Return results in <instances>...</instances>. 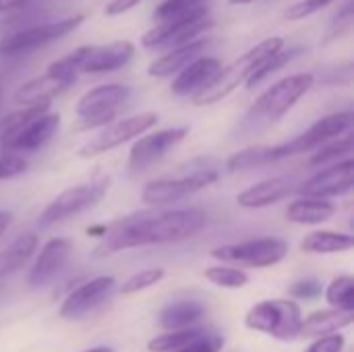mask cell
<instances>
[{"label": "cell", "instance_id": "28", "mask_svg": "<svg viewBox=\"0 0 354 352\" xmlns=\"http://www.w3.org/2000/svg\"><path fill=\"white\" fill-rule=\"evenodd\" d=\"M50 112V104H37V106H23L21 110H15L0 118V151L35 118Z\"/></svg>", "mask_w": 354, "mask_h": 352}, {"label": "cell", "instance_id": "37", "mask_svg": "<svg viewBox=\"0 0 354 352\" xmlns=\"http://www.w3.org/2000/svg\"><path fill=\"white\" fill-rule=\"evenodd\" d=\"M351 149H353V137H351V135L338 137L336 141L322 145V149L313 154L311 164H313V166H324V164H328V162L340 160L342 156L351 154Z\"/></svg>", "mask_w": 354, "mask_h": 352}, {"label": "cell", "instance_id": "1", "mask_svg": "<svg viewBox=\"0 0 354 352\" xmlns=\"http://www.w3.org/2000/svg\"><path fill=\"white\" fill-rule=\"evenodd\" d=\"M205 224H207V214L197 207L164 212L158 216L133 214L106 226L102 241L91 251V257L104 259L127 249L187 241L199 234L205 228Z\"/></svg>", "mask_w": 354, "mask_h": 352}, {"label": "cell", "instance_id": "40", "mask_svg": "<svg viewBox=\"0 0 354 352\" xmlns=\"http://www.w3.org/2000/svg\"><path fill=\"white\" fill-rule=\"evenodd\" d=\"M332 2H334V0H301V2H297V4H292V6L286 8L284 19H286V21H301V19L311 17V15H315L317 10L326 8V6L332 4Z\"/></svg>", "mask_w": 354, "mask_h": 352}, {"label": "cell", "instance_id": "6", "mask_svg": "<svg viewBox=\"0 0 354 352\" xmlns=\"http://www.w3.org/2000/svg\"><path fill=\"white\" fill-rule=\"evenodd\" d=\"M214 27V19L209 17V6H201L197 10L170 17L160 21L156 27L141 35V46L145 50H172L193 39H199L207 29Z\"/></svg>", "mask_w": 354, "mask_h": 352}, {"label": "cell", "instance_id": "39", "mask_svg": "<svg viewBox=\"0 0 354 352\" xmlns=\"http://www.w3.org/2000/svg\"><path fill=\"white\" fill-rule=\"evenodd\" d=\"M353 19H354V4L348 0V2H344V4L336 10V15L332 17V21H330V25H328V31H326L324 41L328 44V41L338 39V37H342L344 33H348V31H351V27H353Z\"/></svg>", "mask_w": 354, "mask_h": 352}, {"label": "cell", "instance_id": "22", "mask_svg": "<svg viewBox=\"0 0 354 352\" xmlns=\"http://www.w3.org/2000/svg\"><path fill=\"white\" fill-rule=\"evenodd\" d=\"M75 81L58 79L54 75H39L29 81H25L17 91H15V102L21 106H37V104H50L52 98L60 95L66 91Z\"/></svg>", "mask_w": 354, "mask_h": 352}, {"label": "cell", "instance_id": "45", "mask_svg": "<svg viewBox=\"0 0 354 352\" xmlns=\"http://www.w3.org/2000/svg\"><path fill=\"white\" fill-rule=\"evenodd\" d=\"M139 2L143 0H110L104 8V15L106 17H118V15H124L129 10H133Z\"/></svg>", "mask_w": 354, "mask_h": 352}, {"label": "cell", "instance_id": "20", "mask_svg": "<svg viewBox=\"0 0 354 352\" xmlns=\"http://www.w3.org/2000/svg\"><path fill=\"white\" fill-rule=\"evenodd\" d=\"M60 129V114L58 112H46L39 118H35L31 124H27L2 151L8 154H31L41 149Z\"/></svg>", "mask_w": 354, "mask_h": 352}, {"label": "cell", "instance_id": "30", "mask_svg": "<svg viewBox=\"0 0 354 352\" xmlns=\"http://www.w3.org/2000/svg\"><path fill=\"white\" fill-rule=\"evenodd\" d=\"M46 17H48V6H44V4L37 6L33 2L15 12L4 15V17H0V39L10 37L27 27L37 25V23H44V21H48Z\"/></svg>", "mask_w": 354, "mask_h": 352}, {"label": "cell", "instance_id": "9", "mask_svg": "<svg viewBox=\"0 0 354 352\" xmlns=\"http://www.w3.org/2000/svg\"><path fill=\"white\" fill-rule=\"evenodd\" d=\"M288 255V243L278 237H263L253 241H243L234 245H224L212 251L214 259L224 263H239L249 268H272Z\"/></svg>", "mask_w": 354, "mask_h": 352}, {"label": "cell", "instance_id": "14", "mask_svg": "<svg viewBox=\"0 0 354 352\" xmlns=\"http://www.w3.org/2000/svg\"><path fill=\"white\" fill-rule=\"evenodd\" d=\"M353 172L354 162L348 158V160L332 164L330 168L319 170L317 174L307 178L301 187H297V191L303 197H311V199L340 197L353 189Z\"/></svg>", "mask_w": 354, "mask_h": 352}, {"label": "cell", "instance_id": "42", "mask_svg": "<svg viewBox=\"0 0 354 352\" xmlns=\"http://www.w3.org/2000/svg\"><path fill=\"white\" fill-rule=\"evenodd\" d=\"M324 293V286L319 280L315 278H307V280H299L288 288V295L292 299H301V301H311V299H319Z\"/></svg>", "mask_w": 354, "mask_h": 352}, {"label": "cell", "instance_id": "12", "mask_svg": "<svg viewBox=\"0 0 354 352\" xmlns=\"http://www.w3.org/2000/svg\"><path fill=\"white\" fill-rule=\"evenodd\" d=\"M353 122L354 116L351 110L328 114V116L319 118L317 122H313L305 133H301L295 139L286 141L284 147H286L288 156H297V154H305V151L317 149V147L326 145L328 141L348 133L353 129Z\"/></svg>", "mask_w": 354, "mask_h": 352}, {"label": "cell", "instance_id": "23", "mask_svg": "<svg viewBox=\"0 0 354 352\" xmlns=\"http://www.w3.org/2000/svg\"><path fill=\"white\" fill-rule=\"evenodd\" d=\"M354 322V311H340V309H324L315 311L309 317H303L299 336L303 338H322L338 334L340 330L348 328Z\"/></svg>", "mask_w": 354, "mask_h": 352}, {"label": "cell", "instance_id": "48", "mask_svg": "<svg viewBox=\"0 0 354 352\" xmlns=\"http://www.w3.org/2000/svg\"><path fill=\"white\" fill-rule=\"evenodd\" d=\"M232 6H245V4H253V2H257V0H228Z\"/></svg>", "mask_w": 354, "mask_h": 352}, {"label": "cell", "instance_id": "49", "mask_svg": "<svg viewBox=\"0 0 354 352\" xmlns=\"http://www.w3.org/2000/svg\"><path fill=\"white\" fill-rule=\"evenodd\" d=\"M85 352H114L112 349H108V346H95V349H89V351Z\"/></svg>", "mask_w": 354, "mask_h": 352}, {"label": "cell", "instance_id": "29", "mask_svg": "<svg viewBox=\"0 0 354 352\" xmlns=\"http://www.w3.org/2000/svg\"><path fill=\"white\" fill-rule=\"evenodd\" d=\"M354 245V239L344 232H334V230H317L307 234L301 241V249L307 253H317V255H330V253H342L348 251Z\"/></svg>", "mask_w": 354, "mask_h": 352}, {"label": "cell", "instance_id": "35", "mask_svg": "<svg viewBox=\"0 0 354 352\" xmlns=\"http://www.w3.org/2000/svg\"><path fill=\"white\" fill-rule=\"evenodd\" d=\"M205 278L220 286V288H230V290H236V288H243L249 284V276L247 272L239 270V268H230V266H214V268H207L205 270Z\"/></svg>", "mask_w": 354, "mask_h": 352}, {"label": "cell", "instance_id": "8", "mask_svg": "<svg viewBox=\"0 0 354 352\" xmlns=\"http://www.w3.org/2000/svg\"><path fill=\"white\" fill-rule=\"evenodd\" d=\"M108 187H110V178L102 176L97 180H89V183H83V185H77V187H71V189L62 191L39 214L37 226L39 228H50V226H54L58 222H64V220L93 207L106 195Z\"/></svg>", "mask_w": 354, "mask_h": 352}, {"label": "cell", "instance_id": "7", "mask_svg": "<svg viewBox=\"0 0 354 352\" xmlns=\"http://www.w3.org/2000/svg\"><path fill=\"white\" fill-rule=\"evenodd\" d=\"M83 21H85V15L77 12V15H71V17H64L58 21H44L33 27H27L10 37L0 39V58L27 56V54L48 46L50 41H56V39L73 33Z\"/></svg>", "mask_w": 354, "mask_h": 352}, {"label": "cell", "instance_id": "43", "mask_svg": "<svg viewBox=\"0 0 354 352\" xmlns=\"http://www.w3.org/2000/svg\"><path fill=\"white\" fill-rule=\"evenodd\" d=\"M224 349V338L216 332H203L201 338H197L193 344L185 346L183 351L176 352H220Z\"/></svg>", "mask_w": 354, "mask_h": 352}, {"label": "cell", "instance_id": "5", "mask_svg": "<svg viewBox=\"0 0 354 352\" xmlns=\"http://www.w3.org/2000/svg\"><path fill=\"white\" fill-rule=\"evenodd\" d=\"M303 324V311L297 301L290 299H270L253 305L245 315V326L253 332L272 336L282 342H292L299 338Z\"/></svg>", "mask_w": 354, "mask_h": 352}, {"label": "cell", "instance_id": "21", "mask_svg": "<svg viewBox=\"0 0 354 352\" xmlns=\"http://www.w3.org/2000/svg\"><path fill=\"white\" fill-rule=\"evenodd\" d=\"M295 178L292 176H274L268 180H261L249 189H245L243 193H239L236 203L245 210H261V207H270L282 199H286L288 195H292L297 191L295 187Z\"/></svg>", "mask_w": 354, "mask_h": 352}, {"label": "cell", "instance_id": "13", "mask_svg": "<svg viewBox=\"0 0 354 352\" xmlns=\"http://www.w3.org/2000/svg\"><path fill=\"white\" fill-rule=\"evenodd\" d=\"M133 89L122 83H104L97 85L89 91H85L77 106L75 112L79 118H110L114 120L118 114V108L124 106V102L131 98Z\"/></svg>", "mask_w": 354, "mask_h": 352}, {"label": "cell", "instance_id": "2", "mask_svg": "<svg viewBox=\"0 0 354 352\" xmlns=\"http://www.w3.org/2000/svg\"><path fill=\"white\" fill-rule=\"evenodd\" d=\"M282 48H286V41L280 35H272V37L261 39L251 50H247L245 54H241L239 58H234L228 66H222L220 73L214 77V81L205 89H201L197 95H193V104L195 106H212V104L222 102L234 89H239L243 83H247L249 77L268 58H272L274 54H278Z\"/></svg>", "mask_w": 354, "mask_h": 352}, {"label": "cell", "instance_id": "50", "mask_svg": "<svg viewBox=\"0 0 354 352\" xmlns=\"http://www.w3.org/2000/svg\"><path fill=\"white\" fill-rule=\"evenodd\" d=\"M0 95H2V85H0Z\"/></svg>", "mask_w": 354, "mask_h": 352}, {"label": "cell", "instance_id": "17", "mask_svg": "<svg viewBox=\"0 0 354 352\" xmlns=\"http://www.w3.org/2000/svg\"><path fill=\"white\" fill-rule=\"evenodd\" d=\"M135 56V44L129 39H116L106 46H91L87 58L81 64V73L100 75V73H114L127 66Z\"/></svg>", "mask_w": 354, "mask_h": 352}, {"label": "cell", "instance_id": "26", "mask_svg": "<svg viewBox=\"0 0 354 352\" xmlns=\"http://www.w3.org/2000/svg\"><path fill=\"white\" fill-rule=\"evenodd\" d=\"M203 315H205V307L199 301H176L160 311L158 322L164 330L178 332V330H189Z\"/></svg>", "mask_w": 354, "mask_h": 352}, {"label": "cell", "instance_id": "4", "mask_svg": "<svg viewBox=\"0 0 354 352\" xmlns=\"http://www.w3.org/2000/svg\"><path fill=\"white\" fill-rule=\"evenodd\" d=\"M313 85H315L313 73H295L276 81L249 108L247 120L257 127H268L278 122L299 104V100L305 93L311 91Z\"/></svg>", "mask_w": 354, "mask_h": 352}, {"label": "cell", "instance_id": "15", "mask_svg": "<svg viewBox=\"0 0 354 352\" xmlns=\"http://www.w3.org/2000/svg\"><path fill=\"white\" fill-rule=\"evenodd\" d=\"M116 280L112 276H97L75 288L60 305V317L62 319H81L83 315L91 313L95 307H100L114 290Z\"/></svg>", "mask_w": 354, "mask_h": 352}, {"label": "cell", "instance_id": "27", "mask_svg": "<svg viewBox=\"0 0 354 352\" xmlns=\"http://www.w3.org/2000/svg\"><path fill=\"white\" fill-rule=\"evenodd\" d=\"M37 249V237L33 232H25L15 239L4 251H0V280L19 272Z\"/></svg>", "mask_w": 354, "mask_h": 352}, {"label": "cell", "instance_id": "24", "mask_svg": "<svg viewBox=\"0 0 354 352\" xmlns=\"http://www.w3.org/2000/svg\"><path fill=\"white\" fill-rule=\"evenodd\" d=\"M284 158H288L284 143H280V145H251V147H245V149L232 154L226 160V168H228V172L251 170V168H261V166L280 162Z\"/></svg>", "mask_w": 354, "mask_h": 352}, {"label": "cell", "instance_id": "46", "mask_svg": "<svg viewBox=\"0 0 354 352\" xmlns=\"http://www.w3.org/2000/svg\"><path fill=\"white\" fill-rule=\"evenodd\" d=\"M33 0H0V17L8 15V12H15L27 4H31Z\"/></svg>", "mask_w": 354, "mask_h": 352}, {"label": "cell", "instance_id": "25", "mask_svg": "<svg viewBox=\"0 0 354 352\" xmlns=\"http://www.w3.org/2000/svg\"><path fill=\"white\" fill-rule=\"evenodd\" d=\"M336 205L326 199H311V197H301L292 201L286 210V218L292 224H303V226H315L324 224L330 218H334Z\"/></svg>", "mask_w": 354, "mask_h": 352}, {"label": "cell", "instance_id": "10", "mask_svg": "<svg viewBox=\"0 0 354 352\" xmlns=\"http://www.w3.org/2000/svg\"><path fill=\"white\" fill-rule=\"evenodd\" d=\"M158 120L160 118L156 112H141V114H133V116L120 118L116 122H110L79 149V156L81 158H93V156L106 154V151L147 133L149 129H153L158 124Z\"/></svg>", "mask_w": 354, "mask_h": 352}, {"label": "cell", "instance_id": "47", "mask_svg": "<svg viewBox=\"0 0 354 352\" xmlns=\"http://www.w3.org/2000/svg\"><path fill=\"white\" fill-rule=\"evenodd\" d=\"M10 224H12V214L10 212H0V234H4Z\"/></svg>", "mask_w": 354, "mask_h": 352}, {"label": "cell", "instance_id": "3", "mask_svg": "<svg viewBox=\"0 0 354 352\" xmlns=\"http://www.w3.org/2000/svg\"><path fill=\"white\" fill-rule=\"evenodd\" d=\"M218 178H220L218 166L212 160L199 158V160H193L189 166H185L183 172L174 176H162V178L149 180L141 191V199L149 205H164V203L180 201L214 185Z\"/></svg>", "mask_w": 354, "mask_h": 352}, {"label": "cell", "instance_id": "34", "mask_svg": "<svg viewBox=\"0 0 354 352\" xmlns=\"http://www.w3.org/2000/svg\"><path fill=\"white\" fill-rule=\"evenodd\" d=\"M326 301L332 309L354 311V280L351 276H338L326 288Z\"/></svg>", "mask_w": 354, "mask_h": 352}, {"label": "cell", "instance_id": "16", "mask_svg": "<svg viewBox=\"0 0 354 352\" xmlns=\"http://www.w3.org/2000/svg\"><path fill=\"white\" fill-rule=\"evenodd\" d=\"M71 251H73V243H71L68 239H62V237L50 239V241L41 247V251H39V255H37L33 268L29 270V274H27V284H29L31 288L48 286V284L60 274V270L64 268V263H66Z\"/></svg>", "mask_w": 354, "mask_h": 352}, {"label": "cell", "instance_id": "41", "mask_svg": "<svg viewBox=\"0 0 354 352\" xmlns=\"http://www.w3.org/2000/svg\"><path fill=\"white\" fill-rule=\"evenodd\" d=\"M25 170H27V160L23 156L8 154V151L0 154V180L15 178L19 174H23Z\"/></svg>", "mask_w": 354, "mask_h": 352}, {"label": "cell", "instance_id": "31", "mask_svg": "<svg viewBox=\"0 0 354 352\" xmlns=\"http://www.w3.org/2000/svg\"><path fill=\"white\" fill-rule=\"evenodd\" d=\"M303 52V48L301 46H290V48H282L278 54H274L272 58H268L251 77H249V81L245 83L247 85V89H255L257 85H261L268 77H272V75H276L280 68H284L286 64H290L299 54Z\"/></svg>", "mask_w": 354, "mask_h": 352}, {"label": "cell", "instance_id": "36", "mask_svg": "<svg viewBox=\"0 0 354 352\" xmlns=\"http://www.w3.org/2000/svg\"><path fill=\"white\" fill-rule=\"evenodd\" d=\"M166 272L162 268H149V270H143L135 276H131L129 280L122 282L120 286V295H135V293H141V290H147L156 284H160L164 280Z\"/></svg>", "mask_w": 354, "mask_h": 352}, {"label": "cell", "instance_id": "33", "mask_svg": "<svg viewBox=\"0 0 354 352\" xmlns=\"http://www.w3.org/2000/svg\"><path fill=\"white\" fill-rule=\"evenodd\" d=\"M89 44L87 46H79V48H75L73 52H68V54H64L62 58H58V60H54V62H50L48 64V68H46V73L48 75H54V77H58V79H66V81H75L77 79V75L81 73V64H83V60L87 58V54H89Z\"/></svg>", "mask_w": 354, "mask_h": 352}, {"label": "cell", "instance_id": "11", "mask_svg": "<svg viewBox=\"0 0 354 352\" xmlns=\"http://www.w3.org/2000/svg\"><path fill=\"white\" fill-rule=\"evenodd\" d=\"M187 135L189 127H170L139 137L129 151V168L135 172L147 170L149 166L160 162L170 149H174Z\"/></svg>", "mask_w": 354, "mask_h": 352}, {"label": "cell", "instance_id": "32", "mask_svg": "<svg viewBox=\"0 0 354 352\" xmlns=\"http://www.w3.org/2000/svg\"><path fill=\"white\" fill-rule=\"evenodd\" d=\"M205 330H197V328H189V330H178V332H168L162 336H156L147 342V351L149 352H176L183 351L185 346L193 344L197 338H201Z\"/></svg>", "mask_w": 354, "mask_h": 352}, {"label": "cell", "instance_id": "44", "mask_svg": "<svg viewBox=\"0 0 354 352\" xmlns=\"http://www.w3.org/2000/svg\"><path fill=\"white\" fill-rule=\"evenodd\" d=\"M344 336L342 334H332V336H322L315 338V342L305 352H342L344 349Z\"/></svg>", "mask_w": 354, "mask_h": 352}, {"label": "cell", "instance_id": "19", "mask_svg": "<svg viewBox=\"0 0 354 352\" xmlns=\"http://www.w3.org/2000/svg\"><path fill=\"white\" fill-rule=\"evenodd\" d=\"M220 68H222V62L216 56H199L197 60L187 64L178 75H174L170 83V91L180 98L197 95L201 89H205L214 81Z\"/></svg>", "mask_w": 354, "mask_h": 352}, {"label": "cell", "instance_id": "38", "mask_svg": "<svg viewBox=\"0 0 354 352\" xmlns=\"http://www.w3.org/2000/svg\"><path fill=\"white\" fill-rule=\"evenodd\" d=\"M207 2L209 0H162L153 10V19L160 23V21H166L170 17H178V15L197 10L201 6H207Z\"/></svg>", "mask_w": 354, "mask_h": 352}, {"label": "cell", "instance_id": "18", "mask_svg": "<svg viewBox=\"0 0 354 352\" xmlns=\"http://www.w3.org/2000/svg\"><path fill=\"white\" fill-rule=\"evenodd\" d=\"M214 44L212 37H199L193 39L189 44H183L178 48H172L168 52H164L160 58L151 60V64L147 66V75L156 77V79H168L178 75L187 64H191L193 60H197L199 56H203V52Z\"/></svg>", "mask_w": 354, "mask_h": 352}]
</instances>
